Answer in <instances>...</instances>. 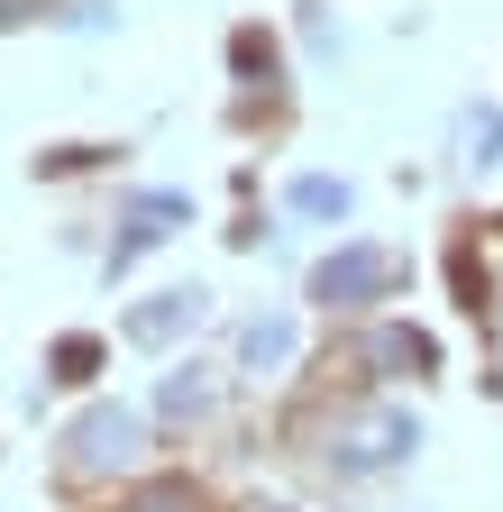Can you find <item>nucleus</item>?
Listing matches in <instances>:
<instances>
[{
	"label": "nucleus",
	"instance_id": "obj_1",
	"mask_svg": "<svg viewBox=\"0 0 503 512\" xmlns=\"http://www.w3.org/2000/svg\"><path fill=\"white\" fill-rule=\"evenodd\" d=\"M403 448H421V421L394 412V403H375V412H357V421L330 430V467L339 476H375V467H394Z\"/></svg>",
	"mask_w": 503,
	"mask_h": 512
},
{
	"label": "nucleus",
	"instance_id": "obj_2",
	"mask_svg": "<svg viewBox=\"0 0 503 512\" xmlns=\"http://www.w3.org/2000/svg\"><path fill=\"white\" fill-rule=\"evenodd\" d=\"M138 439H147V421H138L129 403H92V412H74V430H65V467H74V476H110V467L138 458Z\"/></svg>",
	"mask_w": 503,
	"mask_h": 512
},
{
	"label": "nucleus",
	"instance_id": "obj_3",
	"mask_svg": "<svg viewBox=\"0 0 503 512\" xmlns=\"http://www.w3.org/2000/svg\"><path fill=\"white\" fill-rule=\"evenodd\" d=\"M394 256L385 247H339V256H321L311 266V302L321 311H357V302H375V293H394Z\"/></svg>",
	"mask_w": 503,
	"mask_h": 512
},
{
	"label": "nucleus",
	"instance_id": "obj_4",
	"mask_svg": "<svg viewBox=\"0 0 503 512\" xmlns=\"http://www.w3.org/2000/svg\"><path fill=\"white\" fill-rule=\"evenodd\" d=\"M174 220H193V202H183V192H138V202L119 211V247H110V266H129L138 247H156Z\"/></svg>",
	"mask_w": 503,
	"mask_h": 512
},
{
	"label": "nucleus",
	"instance_id": "obj_5",
	"mask_svg": "<svg viewBox=\"0 0 503 512\" xmlns=\"http://www.w3.org/2000/svg\"><path fill=\"white\" fill-rule=\"evenodd\" d=\"M193 320H202V293H156V302L129 320V339H138V348H165L174 330H193Z\"/></svg>",
	"mask_w": 503,
	"mask_h": 512
},
{
	"label": "nucleus",
	"instance_id": "obj_6",
	"mask_svg": "<svg viewBox=\"0 0 503 512\" xmlns=\"http://www.w3.org/2000/svg\"><path fill=\"white\" fill-rule=\"evenodd\" d=\"M357 357H366V366H385V375H421V366H430V339H421V330H366Z\"/></svg>",
	"mask_w": 503,
	"mask_h": 512
},
{
	"label": "nucleus",
	"instance_id": "obj_7",
	"mask_svg": "<svg viewBox=\"0 0 503 512\" xmlns=\"http://www.w3.org/2000/svg\"><path fill=\"white\" fill-rule=\"evenodd\" d=\"M156 412H165V421H202V412H211V375H202V366H174V375L156 384Z\"/></svg>",
	"mask_w": 503,
	"mask_h": 512
},
{
	"label": "nucleus",
	"instance_id": "obj_8",
	"mask_svg": "<svg viewBox=\"0 0 503 512\" xmlns=\"http://www.w3.org/2000/svg\"><path fill=\"white\" fill-rule=\"evenodd\" d=\"M110 512H202V494L183 485V476H147V485H129Z\"/></svg>",
	"mask_w": 503,
	"mask_h": 512
},
{
	"label": "nucleus",
	"instance_id": "obj_9",
	"mask_svg": "<svg viewBox=\"0 0 503 512\" xmlns=\"http://www.w3.org/2000/svg\"><path fill=\"white\" fill-rule=\"evenodd\" d=\"M284 202H293L302 220H348V183H339V174H293Z\"/></svg>",
	"mask_w": 503,
	"mask_h": 512
},
{
	"label": "nucleus",
	"instance_id": "obj_10",
	"mask_svg": "<svg viewBox=\"0 0 503 512\" xmlns=\"http://www.w3.org/2000/svg\"><path fill=\"white\" fill-rule=\"evenodd\" d=\"M238 357L257 366V375H266V366H284V357H293V320H247V339H238Z\"/></svg>",
	"mask_w": 503,
	"mask_h": 512
},
{
	"label": "nucleus",
	"instance_id": "obj_11",
	"mask_svg": "<svg viewBox=\"0 0 503 512\" xmlns=\"http://www.w3.org/2000/svg\"><path fill=\"white\" fill-rule=\"evenodd\" d=\"M92 366H101V339H55V384H92Z\"/></svg>",
	"mask_w": 503,
	"mask_h": 512
},
{
	"label": "nucleus",
	"instance_id": "obj_12",
	"mask_svg": "<svg viewBox=\"0 0 503 512\" xmlns=\"http://www.w3.org/2000/svg\"><path fill=\"white\" fill-rule=\"evenodd\" d=\"M19 19H37V0H0V28H19Z\"/></svg>",
	"mask_w": 503,
	"mask_h": 512
},
{
	"label": "nucleus",
	"instance_id": "obj_13",
	"mask_svg": "<svg viewBox=\"0 0 503 512\" xmlns=\"http://www.w3.org/2000/svg\"><path fill=\"white\" fill-rule=\"evenodd\" d=\"M247 512H293V503H247Z\"/></svg>",
	"mask_w": 503,
	"mask_h": 512
}]
</instances>
